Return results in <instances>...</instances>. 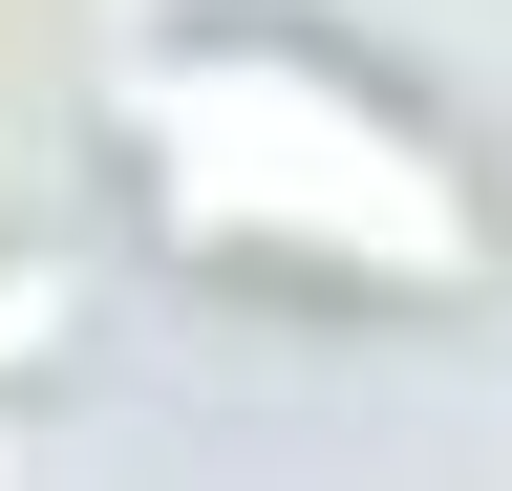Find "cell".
<instances>
[{
  "label": "cell",
  "instance_id": "1",
  "mask_svg": "<svg viewBox=\"0 0 512 491\" xmlns=\"http://www.w3.org/2000/svg\"><path fill=\"white\" fill-rule=\"evenodd\" d=\"M150 193L192 235H256V257H320V278H406V299L491 257L470 171L427 129H384V107L320 86V65H256V43L150 65Z\"/></svg>",
  "mask_w": 512,
  "mask_h": 491
}]
</instances>
